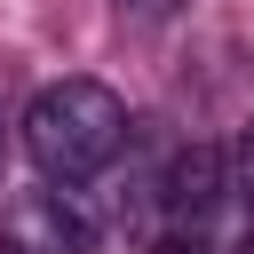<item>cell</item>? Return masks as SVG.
<instances>
[{
  "label": "cell",
  "mask_w": 254,
  "mask_h": 254,
  "mask_svg": "<svg viewBox=\"0 0 254 254\" xmlns=\"http://www.w3.org/2000/svg\"><path fill=\"white\" fill-rule=\"evenodd\" d=\"M119 143H127V103L103 79H56L24 111V151L40 159L48 183H87L95 167L119 159Z\"/></svg>",
  "instance_id": "obj_1"
},
{
  "label": "cell",
  "mask_w": 254,
  "mask_h": 254,
  "mask_svg": "<svg viewBox=\"0 0 254 254\" xmlns=\"http://www.w3.org/2000/svg\"><path fill=\"white\" fill-rule=\"evenodd\" d=\"M8 246L16 254H87L95 246V222L71 190H24L8 206Z\"/></svg>",
  "instance_id": "obj_2"
},
{
  "label": "cell",
  "mask_w": 254,
  "mask_h": 254,
  "mask_svg": "<svg viewBox=\"0 0 254 254\" xmlns=\"http://www.w3.org/2000/svg\"><path fill=\"white\" fill-rule=\"evenodd\" d=\"M230 198V151H214V143H190V151H175L167 159V175H159V206L190 230L206 206H222Z\"/></svg>",
  "instance_id": "obj_3"
},
{
  "label": "cell",
  "mask_w": 254,
  "mask_h": 254,
  "mask_svg": "<svg viewBox=\"0 0 254 254\" xmlns=\"http://www.w3.org/2000/svg\"><path fill=\"white\" fill-rule=\"evenodd\" d=\"M230 190L254 198V127H238V143H230Z\"/></svg>",
  "instance_id": "obj_4"
},
{
  "label": "cell",
  "mask_w": 254,
  "mask_h": 254,
  "mask_svg": "<svg viewBox=\"0 0 254 254\" xmlns=\"http://www.w3.org/2000/svg\"><path fill=\"white\" fill-rule=\"evenodd\" d=\"M119 16H143V24H167V16H183V0H119Z\"/></svg>",
  "instance_id": "obj_5"
},
{
  "label": "cell",
  "mask_w": 254,
  "mask_h": 254,
  "mask_svg": "<svg viewBox=\"0 0 254 254\" xmlns=\"http://www.w3.org/2000/svg\"><path fill=\"white\" fill-rule=\"evenodd\" d=\"M159 254H198V238H183V246H159Z\"/></svg>",
  "instance_id": "obj_6"
},
{
  "label": "cell",
  "mask_w": 254,
  "mask_h": 254,
  "mask_svg": "<svg viewBox=\"0 0 254 254\" xmlns=\"http://www.w3.org/2000/svg\"><path fill=\"white\" fill-rule=\"evenodd\" d=\"M0 254H16V246H8V238H0Z\"/></svg>",
  "instance_id": "obj_7"
},
{
  "label": "cell",
  "mask_w": 254,
  "mask_h": 254,
  "mask_svg": "<svg viewBox=\"0 0 254 254\" xmlns=\"http://www.w3.org/2000/svg\"><path fill=\"white\" fill-rule=\"evenodd\" d=\"M246 254H254V238H246Z\"/></svg>",
  "instance_id": "obj_8"
}]
</instances>
